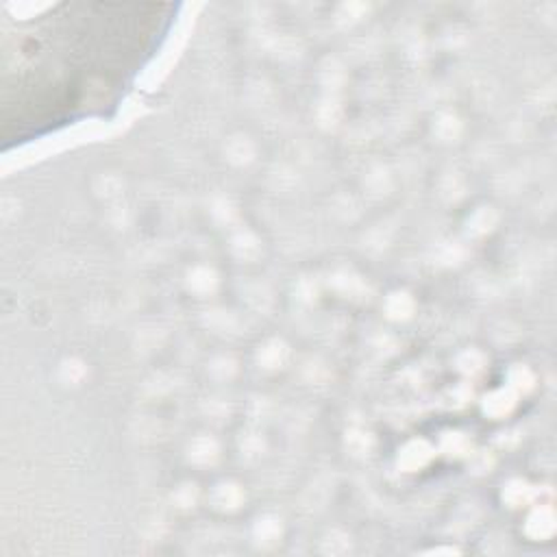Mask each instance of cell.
Returning <instances> with one entry per match:
<instances>
[{
	"label": "cell",
	"mask_w": 557,
	"mask_h": 557,
	"mask_svg": "<svg viewBox=\"0 0 557 557\" xmlns=\"http://www.w3.org/2000/svg\"><path fill=\"white\" fill-rule=\"evenodd\" d=\"M172 4H59L4 39L2 137L24 139L111 104L157 50Z\"/></svg>",
	"instance_id": "obj_1"
}]
</instances>
